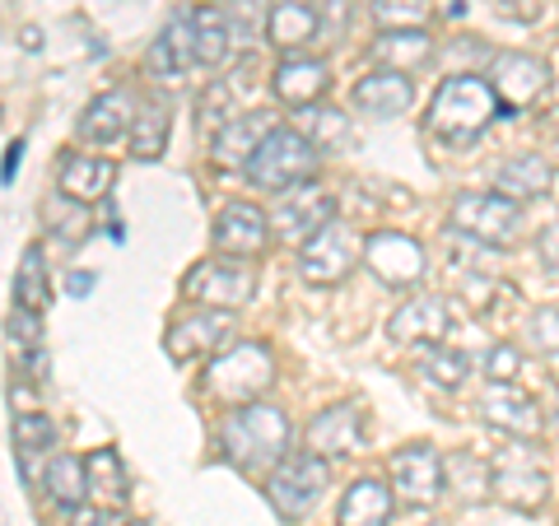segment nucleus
<instances>
[{
	"label": "nucleus",
	"mask_w": 559,
	"mask_h": 526,
	"mask_svg": "<svg viewBox=\"0 0 559 526\" xmlns=\"http://www.w3.org/2000/svg\"><path fill=\"white\" fill-rule=\"evenodd\" d=\"M499 94L495 84L480 75H448L439 94L429 103V135L448 140V145H471L489 121L499 117Z\"/></svg>",
	"instance_id": "obj_2"
},
{
	"label": "nucleus",
	"mask_w": 559,
	"mask_h": 526,
	"mask_svg": "<svg viewBox=\"0 0 559 526\" xmlns=\"http://www.w3.org/2000/svg\"><path fill=\"white\" fill-rule=\"evenodd\" d=\"M373 20L382 28H425L429 0H373Z\"/></svg>",
	"instance_id": "obj_41"
},
{
	"label": "nucleus",
	"mask_w": 559,
	"mask_h": 526,
	"mask_svg": "<svg viewBox=\"0 0 559 526\" xmlns=\"http://www.w3.org/2000/svg\"><path fill=\"white\" fill-rule=\"evenodd\" d=\"M84 466H90V499L98 507H108V513H121L131 499V476H127V466H121V452L98 447L84 457Z\"/></svg>",
	"instance_id": "obj_28"
},
{
	"label": "nucleus",
	"mask_w": 559,
	"mask_h": 526,
	"mask_svg": "<svg viewBox=\"0 0 559 526\" xmlns=\"http://www.w3.org/2000/svg\"><path fill=\"white\" fill-rule=\"evenodd\" d=\"M271 89H275V98L285 103V108H312V103H322V94L331 89V65L326 61H318V57H285L275 65V80H271Z\"/></svg>",
	"instance_id": "obj_19"
},
{
	"label": "nucleus",
	"mask_w": 559,
	"mask_h": 526,
	"mask_svg": "<svg viewBox=\"0 0 559 526\" xmlns=\"http://www.w3.org/2000/svg\"><path fill=\"white\" fill-rule=\"evenodd\" d=\"M234 336V312H224V308H205L197 312V318H187L178 322L164 336V349H168V359L173 363H191V359H201L210 355V349H224Z\"/></svg>",
	"instance_id": "obj_17"
},
{
	"label": "nucleus",
	"mask_w": 559,
	"mask_h": 526,
	"mask_svg": "<svg viewBox=\"0 0 559 526\" xmlns=\"http://www.w3.org/2000/svg\"><path fill=\"white\" fill-rule=\"evenodd\" d=\"M532 340L546 349V355H559V308H540L532 318Z\"/></svg>",
	"instance_id": "obj_43"
},
{
	"label": "nucleus",
	"mask_w": 559,
	"mask_h": 526,
	"mask_svg": "<svg viewBox=\"0 0 559 526\" xmlns=\"http://www.w3.org/2000/svg\"><path fill=\"white\" fill-rule=\"evenodd\" d=\"M304 443H308V452H318V457H326V462L349 457V452H359V447H364V410H359V406H349V401H341V406L322 410V415L308 425Z\"/></svg>",
	"instance_id": "obj_18"
},
{
	"label": "nucleus",
	"mask_w": 559,
	"mask_h": 526,
	"mask_svg": "<svg viewBox=\"0 0 559 526\" xmlns=\"http://www.w3.org/2000/svg\"><path fill=\"white\" fill-rule=\"evenodd\" d=\"M489 84H495L503 112H527L550 89V65L540 57H527V51H499L489 61Z\"/></svg>",
	"instance_id": "obj_12"
},
{
	"label": "nucleus",
	"mask_w": 559,
	"mask_h": 526,
	"mask_svg": "<svg viewBox=\"0 0 559 526\" xmlns=\"http://www.w3.org/2000/svg\"><path fill=\"white\" fill-rule=\"evenodd\" d=\"M257 294V266L252 256H219V261H197L182 275V298L205 308H224L234 312Z\"/></svg>",
	"instance_id": "obj_7"
},
{
	"label": "nucleus",
	"mask_w": 559,
	"mask_h": 526,
	"mask_svg": "<svg viewBox=\"0 0 559 526\" xmlns=\"http://www.w3.org/2000/svg\"><path fill=\"white\" fill-rule=\"evenodd\" d=\"M43 485H47L51 503H61V507L75 513V507H84V499H90V466H84L80 457H70V452H57L43 470Z\"/></svg>",
	"instance_id": "obj_29"
},
{
	"label": "nucleus",
	"mask_w": 559,
	"mask_h": 526,
	"mask_svg": "<svg viewBox=\"0 0 559 526\" xmlns=\"http://www.w3.org/2000/svg\"><path fill=\"white\" fill-rule=\"evenodd\" d=\"M10 340L24 345V349H38V312H28V308L14 303L10 308Z\"/></svg>",
	"instance_id": "obj_44"
},
{
	"label": "nucleus",
	"mask_w": 559,
	"mask_h": 526,
	"mask_svg": "<svg viewBox=\"0 0 559 526\" xmlns=\"http://www.w3.org/2000/svg\"><path fill=\"white\" fill-rule=\"evenodd\" d=\"M322 33V10L312 0H275L271 5V24H266V38L280 51H304L312 38Z\"/></svg>",
	"instance_id": "obj_24"
},
{
	"label": "nucleus",
	"mask_w": 559,
	"mask_h": 526,
	"mask_svg": "<svg viewBox=\"0 0 559 526\" xmlns=\"http://www.w3.org/2000/svg\"><path fill=\"white\" fill-rule=\"evenodd\" d=\"M14 303L28 308V312H43L51 303L43 242H28V248H24V261H20V271H14Z\"/></svg>",
	"instance_id": "obj_33"
},
{
	"label": "nucleus",
	"mask_w": 559,
	"mask_h": 526,
	"mask_svg": "<svg viewBox=\"0 0 559 526\" xmlns=\"http://www.w3.org/2000/svg\"><path fill=\"white\" fill-rule=\"evenodd\" d=\"M275 378V359L266 345L257 340H242V345H229L224 355L205 368V396L215 401V406H248V401H257L261 392L271 387Z\"/></svg>",
	"instance_id": "obj_4"
},
{
	"label": "nucleus",
	"mask_w": 559,
	"mask_h": 526,
	"mask_svg": "<svg viewBox=\"0 0 559 526\" xmlns=\"http://www.w3.org/2000/svg\"><path fill=\"white\" fill-rule=\"evenodd\" d=\"M43 215H47V229L57 234L61 242H84L94 234V215L84 201H70L66 191H57V196L43 201Z\"/></svg>",
	"instance_id": "obj_34"
},
{
	"label": "nucleus",
	"mask_w": 559,
	"mask_h": 526,
	"mask_svg": "<svg viewBox=\"0 0 559 526\" xmlns=\"http://www.w3.org/2000/svg\"><path fill=\"white\" fill-rule=\"evenodd\" d=\"M369 57L382 65V70H401V75H415L419 65H429L433 57V38L429 28H382Z\"/></svg>",
	"instance_id": "obj_25"
},
{
	"label": "nucleus",
	"mask_w": 559,
	"mask_h": 526,
	"mask_svg": "<svg viewBox=\"0 0 559 526\" xmlns=\"http://www.w3.org/2000/svg\"><path fill=\"white\" fill-rule=\"evenodd\" d=\"M415 103V84L401 70H373L355 84V108L364 117H401Z\"/></svg>",
	"instance_id": "obj_23"
},
{
	"label": "nucleus",
	"mask_w": 559,
	"mask_h": 526,
	"mask_svg": "<svg viewBox=\"0 0 559 526\" xmlns=\"http://www.w3.org/2000/svg\"><path fill=\"white\" fill-rule=\"evenodd\" d=\"M14 447H20V457H38V452L57 447V425H51V415H43V410L14 415Z\"/></svg>",
	"instance_id": "obj_37"
},
{
	"label": "nucleus",
	"mask_w": 559,
	"mask_h": 526,
	"mask_svg": "<svg viewBox=\"0 0 559 526\" xmlns=\"http://www.w3.org/2000/svg\"><path fill=\"white\" fill-rule=\"evenodd\" d=\"M388 336L392 340H429V345H439L448 336V303L443 298H406L396 312H392V322H388Z\"/></svg>",
	"instance_id": "obj_26"
},
{
	"label": "nucleus",
	"mask_w": 559,
	"mask_h": 526,
	"mask_svg": "<svg viewBox=\"0 0 559 526\" xmlns=\"http://www.w3.org/2000/svg\"><path fill=\"white\" fill-rule=\"evenodd\" d=\"M318 164H322V150L312 145L299 127H275L266 140H261V150L252 154L248 182L257 191H275V196H285L289 187L318 178Z\"/></svg>",
	"instance_id": "obj_3"
},
{
	"label": "nucleus",
	"mask_w": 559,
	"mask_h": 526,
	"mask_svg": "<svg viewBox=\"0 0 559 526\" xmlns=\"http://www.w3.org/2000/svg\"><path fill=\"white\" fill-rule=\"evenodd\" d=\"M271 5L275 0H224V20H229L234 43H242V47L257 43L271 24Z\"/></svg>",
	"instance_id": "obj_36"
},
{
	"label": "nucleus",
	"mask_w": 559,
	"mask_h": 526,
	"mask_svg": "<svg viewBox=\"0 0 559 526\" xmlns=\"http://www.w3.org/2000/svg\"><path fill=\"white\" fill-rule=\"evenodd\" d=\"M499 5H509V0H499Z\"/></svg>",
	"instance_id": "obj_52"
},
{
	"label": "nucleus",
	"mask_w": 559,
	"mask_h": 526,
	"mask_svg": "<svg viewBox=\"0 0 559 526\" xmlns=\"http://www.w3.org/2000/svg\"><path fill=\"white\" fill-rule=\"evenodd\" d=\"M536 252H540V261H546V266H550V271H559V219L550 224V229H546V234H540V238H536Z\"/></svg>",
	"instance_id": "obj_46"
},
{
	"label": "nucleus",
	"mask_w": 559,
	"mask_h": 526,
	"mask_svg": "<svg viewBox=\"0 0 559 526\" xmlns=\"http://www.w3.org/2000/svg\"><path fill=\"white\" fill-rule=\"evenodd\" d=\"M191 24H197V57L205 70L224 65L234 47V33H229V20H224V5H197L191 10Z\"/></svg>",
	"instance_id": "obj_32"
},
{
	"label": "nucleus",
	"mask_w": 559,
	"mask_h": 526,
	"mask_svg": "<svg viewBox=\"0 0 559 526\" xmlns=\"http://www.w3.org/2000/svg\"><path fill=\"white\" fill-rule=\"evenodd\" d=\"M392 507H396V489H388L382 480L364 476L345 489L341 499V513L336 526H388L392 522Z\"/></svg>",
	"instance_id": "obj_27"
},
{
	"label": "nucleus",
	"mask_w": 559,
	"mask_h": 526,
	"mask_svg": "<svg viewBox=\"0 0 559 526\" xmlns=\"http://www.w3.org/2000/svg\"><path fill=\"white\" fill-rule=\"evenodd\" d=\"M90 289H94V275H70V294H75V298L90 294Z\"/></svg>",
	"instance_id": "obj_49"
},
{
	"label": "nucleus",
	"mask_w": 559,
	"mask_h": 526,
	"mask_svg": "<svg viewBox=\"0 0 559 526\" xmlns=\"http://www.w3.org/2000/svg\"><path fill=\"white\" fill-rule=\"evenodd\" d=\"M271 229H275V224L266 219V210H261V205L234 201V205L219 210L215 234H210V238H215L219 256H257L271 242Z\"/></svg>",
	"instance_id": "obj_16"
},
{
	"label": "nucleus",
	"mask_w": 559,
	"mask_h": 526,
	"mask_svg": "<svg viewBox=\"0 0 559 526\" xmlns=\"http://www.w3.org/2000/svg\"><path fill=\"white\" fill-rule=\"evenodd\" d=\"M70 526H117V513H108V507H90V503H84V507H75V513H70Z\"/></svg>",
	"instance_id": "obj_45"
},
{
	"label": "nucleus",
	"mask_w": 559,
	"mask_h": 526,
	"mask_svg": "<svg viewBox=\"0 0 559 526\" xmlns=\"http://www.w3.org/2000/svg\"><path fill=\"white\" fill-rule=\"evenodd\" d=\"M168 135H173V112L164 98H150L140 103V112L131 121V154L135 159H159V154L168 150Z\"/></svg>",
	"instance_id": "obj_30"
},
{
	"label": "nucleus",
	"mask_w": 559,
	"mask_h": 526,
	"mask_svg": "<svg viewBox=\"0 0 559 526\" xmlns=\"http://www.w3.org/2000/svg\"><path fill=\"white\" fill-rule=\"evenodd\" d=\"M448 224L457 234H466L471 242H485V248H509L522 234V205L503 191H466V196L452 201Z\"/></svg>",
	"instance_id": "obj_5"
},
{
	"label": "nucleus",
	"mask_w": 559,
	"mask_h": 526,
	"mask_svg": "<svg viewBox=\"0 0 559 526\" xmlns=\"http://www.w3.org/2000/svg\"><path fill=\"white\" fill-rule=\"evenodd\" d=\"M419 373H425L433 387H443V392H457L466 373H471V363L466 355H457V349H443V345H429V355L419 359Z\"/></svg>",
	"instance_id": "obj_38"
},
{
	"label": "nucleus",
	"mask_w": 559,
	"mask_h": 526,
	"mask_svg": "<svg viewBox=\"0 0 559 526\" xmlns=\"http://www.w3.org/2000/svg\"><path fill=\"white\" fill-rule=\"evenodd\" d=\"M495 187L503 191V196H513L518 205L532 201V196H546L550 191V164L540 159V154H518V159H509L499 168Z\"/></svg>",
	"instance_id": "obj_31"
},
{
	"label": "nucleus",
	"mask_w": 559,
	"mask_h": 526,
	"mask_svg": "<svg viewBox=\"0 0 559 526\" xmlns=\"http://www.w3.org/2000/svg\"><path fill=\"white\" fill-rule=\"evenodd\" d=\"M489 485H495V499L518 507V513H536V507L546 503V494H550L546 466L536 462V452L522 443V438L489 462Z\"/></svg>",
	"instance_id": "obj_8"
},
{
	"label": "nucleus",
	"mask_w": 559,
	"mask_h": 526,
	"mask_svg": "<svg viewBox=\"0 0 559 526\" xmlns=\"http://www.w3.org/2000/svg\"><path fill=\"white\" fill-rule=\"evenodd\" d=\"M326 485H331L326 457H318V452L304 447V452H289V457L271 470L266 494H271V503L280 507V517H285V522H304L312 507L322 503Z\"/></svg>",
	"instance_id": "obj_6"
},
{
	"label": "nucleus",
	"mask_w": 559,
	"mask_h": 526,
	"mask_svg": "<svg viewBox=\"0 0 559 526\" xmlns=\"http://www.w3.org/2000/svg\"><path fill=\"white\" fill-rule=\"evenodd\" d=\"M117 526H145V522H135V517H117Z\"/></svg>",
	"instance_id": "obj_51"
},
{
	"label": "nucleus",
	"mask_w": 559,
	"mask_h": 526,
	"mask_svg": "<svg viewBox=\"0 0 559 526\" xmlns=\"http://www.w3.org/2000/svg\"><path fill=\"white\" fill-rule=\"evenodd\" d=\"M355 256H364V242L349 234V224L331 219L299 248V275L308 279V285L331 289V285H341V279L355 271Z\"/></svg>",
	"instance_id": "obj_9"
},
{
	"label": "nucleus",
	"mask_w": 559,
	"mask_h": 526,
	"mask_svg": "<svg viewBox=\"0 0 559 526\" xmlns=\"http://www.w3.org/2000/svg\"><path fill=\"white\" fill-rule=\"evenodd\" d=\"M117 182V164L103 159V154H84V150H70L61 154V168H57V191H66L70 201H84L94 205L112 191Z\"/></svg>",
	"instance_id": "obj_20"
},
{
	"label": "nucleus",
	"mask_w": 559,
	"mask_h": 526,
	"mask_svg": "<svg viewBox=\"0 0 559 526\" xmlns=\"http://www.w3.org/2000/svg\"><path fill=\"white\" fill-rule=\"evenodd\" d=\"M331 219H336V196H331L326 187H318L312 178L299 182V187H289L285 196H280L275 215H271L280 242H299V248Z\"/></svg>",
	"instance_id": "obj_11"
},
{
	"label": "nucleus",
	"mask_w": 559,
	"mask_h": 526,
	"mask_svg": "<svg viewBox=\"0 0 559 526\" xmlns=\"http://www.w3.org/2000/svg\"><path fill=\"white\" fill-rule=\"evenodd\" d=\"M20 159H24V140H14L10 154H5V182H14V168H20Z\"/></svg>",
	"instance_id": "obj_48"
},
{
	"label": "nucleus",
	"mask_w": 559,
	"mask_h": 526,
	"mask_svg": "<svg viewBox=\"0 0 559 526\" xmlns=\"http://www.w3.org/2000/svg\"><path fill=\"white\" fill-rule=\"evenodd\" d=\"M299 131H304L318 150H326V145H336V140H345L349 121H345V112L326 108V103H312V108H299Z\"/></svg>",
	"instance_id": "obj_39"
},
{
	"label": "nucleus",
	"mask_w": 559,
	"mask_h": 526,
	"mask_svg": "<svg viewBox=\"0 0 559 526\" xmlns=\"http://www.w3.org/2000/svg\"><path fill=\"white\" fill-rule=\"evenodd\" d=\"M135 112H140V108H135V98H131L127 89H108V94H98L90 108H84L75 135L84 140V145H112V140L131 135Z\"/></svg>",
	"instance_id": "obj_21"
},
{
	"label": "nucleus",
	"mask_w": 559,
	"mask_h": 526,
	"mask_svg": "<svg viewBox=\"0 0 559 526\" xmlns=\"http://www.w3.org/2000/svg\"><path fill=\"white\" fill-rule=\"evenodd\" d=\"M388 470H392L396 503H406V507H433L443 499V489H448V466H443V457L429 443L392 452Z\"/></svg>",
	"instance_id": "obj_10"
},
{
	"label": "nucleus",
	"mask_w": 559,
	"mask_h": 526,
	"mask_svg": "<svg viewBox=\"0 0 559 526\" xmlns=\"http://www.w3.org/2000/svg\"><path fill=\"white\" fill-rule=\"evenodd\" d=\"M326 33H331V43L345 33V0H331V24H326Z\"/></svg>",
	"instance_id": "obj_47"
},
{
	"label": "nucleus",
	"mask_w": 559,
	"mask_h": 526,
	"mask_svg": "<svg viewBox=\"0 0 559 526\" xmlns=\"http://www.w3.org/2000/svg\"><path fill=\"white\" fill-rule=\"evenodd\" d=\"M364 266H369L382 285L406 289L425 275V248L411 234H369L364 238Z\"/></svg>",
	"instance_id": "obj_14"
},
{
	"label": "nucleus",
	"mask_w": 559,
	"mask_h": 526,
	"mask_svg": "<svg viewBox=\"0 0 559 526\" xmlns=\"http://www.w3.org/2000/svg\"><path fill=\"white\" fill-rule=\"evenodd\" d=\"M518 368H522L518 349H513V345H495V349H489V359H485V378H489V382H513Z\"/></svg>",
	"instance_id": "obj_42"
},
{
	"label": "nucleus",
	"mask_w": 559,
	"mask_h": 526,
	"mask_svg": "<svg viewBox=\"0 0 559 526\" xmlns=\"http://www.w3.org/2000/svg\"><path fill=\"white\" fill-rule=\"evenodd\" d=\"M234 117H238V103H234V84H229V80L210 84V89L201 94V108H197V121H201V131H224V127H229Z\"/></svg>",
	"instance_id": "obj_40"
},
{
	"label": "nucleus",
	"mask_w": 559,
	"mask_h": 526,
	"mask_svg": "<svg viewBox=\"0 0 559 526\" xmlns=\"http://www.w3.org/2000/svg\"><path fill=\"white\" fill-rule=\"evenodd\" d=\"M20 38H24V47H28V51H38V47H43V33L33 28V24H24V33H20Z\"/></svg>",
	"instance_id": "obj_50"
},
{
	"label": "nucleus",
	"mask_w": 559,
	"mask_h": 526,
	"mask_svg": "<svg viewBox=\"0 0 559 526\" xmlns=\"http://www.w3.org/2000/svg\"><path fill=\"white\" fill-rule=\"evenodd\" d=\"M443 466H448V485L457 489L462 503H480L485 494H495V489H485L489 485V462L471 457V452H452V457H443Z\"/></svg>",
	"instance_id": "obj_35"
},
{
	"label": "nucleus",
	"mask_w": 559,
	"mask_h": 526,
	"mask_svg": "<svg viewBox=\"0 0 559 526\" xmlns=\"http://www.w3.org/2000/svg\"><path fill=\"white\" fill-rule=\"evenodd\" d=\"M480 419L489 429H499L503 438H522V443H532V438L540 433L536 396L513 387V382H489L485 396H480Z\"/></svg>",
	"instance_id": "obj_15"
},
{
	"label": "nucleus",
	"mask_w": 559,
	"mask_h": 526,
	"mask_svg": "<svg viewBox=\"0 0 559 526\" xmlns=\"http://www.w3.org/2000/svg\"><path fill=\"white\" fill-rule=\"evenodd\" d=\"M219 452L238 470H266L289 457V415L266 401H248L224 415L219 425Z\"/></svg>",
	"instance_id": "obj_1"
},
{
	"label": "nucleus",
	"mask_w": 559,
	"mask_h": 526,
	"mask_svg": "<svg viewBox=\"0 0 559 526\" xmlns=\"http://www.w3.org/2000/svg\"><path fill=\"white\" fill-rule=\"evenodd\" d=\"M275 131V117L271 112H238L229 127L215 131V145H210V159L219 168H248L252 154L261 150V140Z\"/></svg>",
	"instance_id": "obj_22"
},
{
	"label": "nucleus",
	"mask_w": 559,
	"mask_h": 526,
	"mask_svg": "<svg viewBox=\"0 0 559 526\" xmlns=\"http://www.w3.org/2000/svg\"><path fill=\"white\" fill-rule=\"evenodd\" d=\"M197 65H201V57H197V24H191V10H178L168 20V28L150 43L145 75L154 84H182Z\"/></svg>",
	"instance_id": "obj_13"
}]
</instances>
